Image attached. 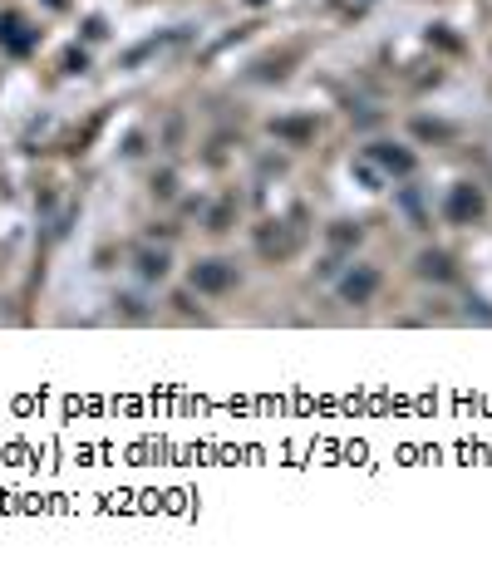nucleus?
<instances>
[{
	"mask_svg": "<svg viewBox=\"0 0 492 575\" xmlns=\"http://www.w3.org/2000/svg\"><path fill=\"white\" fill-rule=\"evenodd\" d=\"M40 45V30L20 15V10H0V50L10 55H30Z\"/></svg>",
	"mask_w": 492,
	"mask_h": 575,
	"instance_id": "nucleus-1",
	"label": "nucleus"
},
{
	"mask_svg": "<svg viewBox=\"0 0 492 575\" xmlns=\"http://www.w3.org/2000/svg\"><path fill=\"white\" fill-rule=\"evenodd\" d=\"M443 212H448L453 222H478V217H483V192H478V187H453Z\"/></svg>",
	"mask_w": 492,
	"mask_h": 575,
	"instance_id": "nucleus-4",
	"label": "nucleus"
},
{
	"mask_svg": "<svg viewBox=\"0 0 492 575\" xmlns=\"http://www.w3.org/2000/svg\"><path fill=\"white\" fill-rule=\"evenodd\" d=\"M369 158H374L384 173H394V177L414 173V153H409V148H399V143H374V148H369Z\"/></svg>",
	"mask_w": 492,
	"mask_h": 575,
	"instance_id": "nucleus-5",
	"label": "nucleus"
},
{
	"mask_svg": "<svg viewBox=\"0 0 492 575\" xmlns=\"http://www.w3.org/2000/svg\"><path fill=\"white\" fill-rule=\"evenodd\" d=\"M374 290H379V271H374V266H355V271L340 281V295H345L350 305H369Z\"/></svg>",
	"mask_w": 492,
	"mask_h": 575,
	"instance_id": "nucleus-3",
	"label": "nucleus"
},
{
	"mask_svg": "<svg viewBox=\"0 0 492 575\" xmlns=\"http://www.w3.org/2000/svg\"><path fill=\"white\" fill-rule=\"evenodd\" d=\"M232 286H237V266H232V261L212 256V261H197V266H192V290L222 295V290H232Z\"/></svg>",
	"mask_w": 492,
	"mask_h": 575,
	"instance_id": "nucleus-2",
	"label": "nucleus"
},
{
	"mask_svg": "<svg viewBox=\"0 0 492 575\" xmlns=\"http://www.w3.org/2000/svg\"><path fill=\"white\" fill-rule=\"evenodd\" d=\"M45 5H50V10H69V0H45Z\"/></svg>",
	"mask_w": 492,
	"mask_h": 575,
	"instance_id": "nucleus-9",
	"label": "nucleus"
},
{
	"mask_svg": "<svg viewBox=\"0 0 492 575\" xmlns=\"http://www.w3.org/2000/svg\"><path fill=\"white\" fill-rule=\"evenodd\" d=\"M276 133H286V138H306L310 123H276Z\"/></svg>",
	"mask_w": 492,
	"mask_h": 575,
	"instance_id": "nucleus-8",
	"label": "nucleus"
},
{
	"mask_svg": "<svg viewBox=\"0 0 492 575\" xmlns=\"http://www.w3.org/2000/svg\"><path fill=\"white\" fill-rule=\"evenodd\" d=\"M419 276H424V281H448V276H453V261H448L443 251H424V256H419Z\"/></svg>",
	"mask_w": 492,
	"mask_h": 575,
	"instance_id": "nucleus-6",
	"label": "nucleus"
},
{
	"mask_svg": "<svg viewBox=\"0 0 492 575\" xmlns=\"http://www.w3.org/2000/svg\"><path fill=\"white\" fill-rule=\"evenodd\" d=\"M138 276L143 281H163L168 276V251H138Z\"/></svg>",
	"mask_w": 492,
	"mask_h": 575,
	"instance_id": "nucleus-7",
	"label": "nucleus"
}]
</instances>
